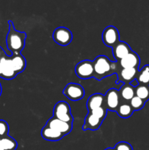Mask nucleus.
Segmentation results:
<instances>
[{"instance_id": "1", "label": "nucleus", "mask_w": 149, "mask_h": 150, "mask_svg": "<svg viewBox=\"0 0 149 150\" xmlns=\"http://www.w3.org/2000/svg\"><path fill=\"white\" fill-rule=\"evenodd\" d=\"M9 31L7 33L6 42L7 48L12 54L18 53L20 54L25 47L26 34V32H19L14 27L13 21H9Z\"/></svg>"}, {"instance_id": "2", "label": "nucleus", "mask_w": 149, "mask_h": 150, "mask_svg": "<svg viewBox=\"0 0 149 150\" xmlns=\"http://www.w3.org/2000/svg\"><path fill=\"white\" fill-rule=\"evenodd\" d=\"M94 69V78L98 81H101L104 78L109 76L116 72V64L118 62L110 61L105 55L96 57L93 61Z\"/></svg>"}, {"instance_id": "3", "label": "nucleus", "mask_w": 149, "mask_h": 150, "mask_svg": "<svg viewBox=\"0 0 149 150\" xmlns=\"http://www.w3.org/2000/svg\"><path fill=\"white\" fill-rule=\"evenodd\" d=\"M53 117L65 122L73 123V117L71 114L70 105L65 101H59L53 108Z\"/></svg>"}, {"instance_id": "4", "label": "nucleus", "mask_w": 149, "mask_h": 150, "mask_svg": "<svg viewBox=\"0 0 149 150\" xmlns=\"http://www.w3.org/2000/svg\"><path fill=\"white\" fill-rule=\"evenodd\" d=\"M121 103L119 92L114 88L108 89L104 95L103 106L107 110L111 111H116L117 108Z\"/></svg>"}, {"instance_id": "5", "label": "nucleus", "mask_w": 149, "mask_h": 150, "mask_svg": "<svg viewBox=\"0 0 149 150\" xmlns=\"http://www.w3.org/2000/svg\"><path fill=\"white\" fill-rule=\"evenodd\" d=\"M75 73L81 79L94 78V69L93 61L86 59L77 63L75 66Z\"/></svg>"}, {"instance_id": "6", "label": "nucleus", "mask_w": 149, "mask_h": 150, "mask_svg": "<svg viewBox=\"0 0 149 150\" xmlns=\"http://www.w3.org/2000/svg\"><path fill=\"white\" fill-rule=\"evenodd\" d=\"M63 94L70 100L77 101L84 97L85 90L79 83H69L64 87Z\"/></svg>"}, {"instance_id": "7", "label": "nucleus", "mask_w": 149, "mask_h": 150, "mask_svg": "<svg viewBox=\"0 0 149 150\" xmlns=\"http://www.w3.org/2000/svg\"><path fill=\"white\" fill-rule=\"evenodd\" d=\"M102 40L106 46L112 48L120 41L119 32L114 26H108L104 29L102 34Z\"/></svg>"}, {"instance_id": "8", "label": "nucleus", "mask_w": 149, "mask_h": 150, "mask_svg": "<svg viewBox=\"0 0 149 150\" xmlns=\"http://www.w3.org/2000/svg\"><path fill=\"white\" fill-rule=\"evenodd\" d=\"M53 38L55 42L62 46L69 45L72 40V33L64 26H59L54 30Z\"/></svg>"}, {"instance_id": "9", "label": "nucleus", "mask_w": 149, "mask_h": 150, "mask_svg": "<svg viewBox=\"0 0 149 150\" xmlns=\"http://www.w3.org/2000/svg\"><path fill=\"white\" fill-rule=\"evenodd\" d=\"M17 76L10 62V56L7 54L0 59V78L5 80H11Z\"/></svg>"}, {"instance_id": "10", "label": "nucleus", "mask_w": 149, "mask_h": 150, "mask_svg": "<svg viewBox=\"0 0 149 150\" xmlns=\"http://www.w3.org/2000/svg\"><path fill=\"white\" fill-rule=\"evenodd\" d=\"M46 125L54 129V130H57V131L60 132L64 136L69 134L72 131V124L63 122L53 117H51V118H50L48 120Z\"/></svg>"}, {"instance_id": "11", "label": "nucleus", "mask_w": 149, "mask_h": 150, "mask_svg": "<svg viewBox=\"0 0 149 150\" xmlns=\"http://www.w3.org/2000/svg\"><path fill=\"white\" fill-rule=\"evenodd\" d=\"M118 63L122 69L138 68L140 64V59L137 53L131 51L128 55L120 60Z\"/></svg>"}, {"instance_id": "12", "label": "nucleus", "mask_w": 149, "mask_h": 150, "mask_svg": "<svg viewBox=\"0 0 149 150\" xmlns=\"http://www.w3.org/2000/svg\"><path fill=\"white\" fill-rule=\"evenodd\" d=\"M138 72V68L121 69L118 72V79L116 83L123 82L125 84H129L133 80L136 79Z\"/></svg>"}, {"instance_id": "13", "label": "nucleus", "mask_w": 149, "mask_h": 150, "mask_svg": "<svg viewBox=\"0 0 149 150\" xmlns=\"http://www.w3.org/2000/svg\"><path fill=\"white\" fill-rule=\"evenodd\" d=\"M112 49L113 57L117 61V62H119L120 60L124 58L126 56L128 55L132 51L129 44L121 40L115 46L112 47Z\"/></svg>"}, {"instance_id": "14", "label": "nucleus", "mask_w": 149, "mask_h": 150, "mask_svg": "<svg viewBox=\"0 0 149 150\" xmlns=\"http://www.w3.org/2000/svg\"><path fill=\"white\" fill-rule=\"evenodd\" d=\"M10 59L13 70H15L16 74H19L25 70L26 67V61L21 53H13L10 56Z\"/></svg>"}, {"instance_id": "15", "label": "nucleus", "mask_w": 149, "mask_h": 150, "mask_svg": "<svg viewBox=\"0 0 149 150\" xmlns=\"http://www.w3.org/2000/svg\"><path fill=\"white\" fill-rule=\"evenodd\" d=\"M103 120L98 118L91 112L88 113L84 120V124L83 126V130H96L100 127Z\"/></svg>"}, {"instance_id": "16", "label": "nucleus", "mask_w": 149, "mask_h": 150, "mask_svg": "<svg viewBox=\"0 0 149 150\" xmlns=\"http://www.w3.org/2000/svg\"><path fill=\"white\" fill-rule=\"evenodd\" d=\"M41 136L45 140L49 142H58L64 136L62 133L48 127L46 125L42 127L41 130Z\"/></svg>"}, {"instance_id": "17", "label": "nucleus", "mask_w": 149, "mask_h": 150, "mask_svg": "<svg viewBox=\"0 0 149 150\" xmlns=\"http://www.w3.org/2000/svg\"><path fill=\"white\" fill-rule=\"evenodd\" d=\"M104 103V95L101 93H95L91 95L87 100L88 111H91L96 108L102 107Z\"/></svg>"}, {"instance_id": "18", "label": "nucleus", "mask_w": 149, "mask_h": 150, "mask_svg": "<svg viewBox=\"0 0 149 150\" xmlns=\"http://www.w3.org/2000/svg\"><path fill=\"white\" fill-rule=\"evenodd\" d=\"M118 92H119L121 100H122V101H124H124L125 102L130 101L135 96V89H134V87H133L130 84H125L124 83L121 86V89L118 90Z\"/></svg>"}, {"instance_id": "19", "label": "nucleus", "mask_w": 149, "mask_h": 150, "mask_svg": "<svg viewBox=\"0 0 149 150\" xmlns=\"http://www.w3.org/2000/svg\"><path fill=\"white\" fill-rule=\"evenodd\" d=\"M134 111L131 108L130 104H129L128 103H124V101H122V102L121 101V103H120L119 106L118 107L115 112L118 114V115L121 118L127 119L129 118L132 115Z\"/></svg>"}, {"instance_id": "20", "label": "nucleus", "mask_w": 149, "mask_h": 150, "mask_svg": "<svg viewBox=\"0 0 149 150\" xmlns=\"http://www.w3.org/2000/svg\"><path fill=\"white\" fill-rule=\"evenodd\" d=\"M137 81L139 84L149 86V64H146L137 73Z\"/></svg>"}, {"instance_id": "21", "label": "nucleus", "mask_w": 149, "mask_h": 150, "mask_svg": "<svg viewBox=\"0 0 149 150\" xmlns=\"http://www.w3.org/2000/svg\"><path fill=\"white\" fill-rule=\"evenodd\" d=\"M135 89V96L138 97L143 101L149 100V86L147 85L139 84Z\"/></svg>"}, {"instance_id": "22", "label": "nucleus", "mask_w": 149, "mask_h": 150, "mask_svg": "<svg viewBox=\"0 0 149 150\" xmlns=\"http://www.w3.org/2000/svg\"><path fill=\"white\" fill-rule=\"evenodd\" d=\"M1 141L4 150H15L17 149V142L11 136H7L4 138H1Z\"/></svg>"}, {"instance_id": "23", "label": "nucleus", "mask_w": 149, "mask_h": 150, "mask_svg": "<svg viewBox=\"0 0 149 150\" xmlns=\"http://www.w3.org/2000/svg\"><path fill=\"white\" fill-rule=\"evenodd\" d=\"M145 102L139 98L138 97L134 96L131 100L129 101V104L133 108L134 111H139L144 107Z\"/></svg>"}, {"instance_id": "24", "label": "nucleus", "mask_w": 149, "mask_h": 150, "mask_svg": "<svg viewBox=\"0 0 149 150\" xmlns=\"http://www.w3.org/2000/svg\"><path fill=\"white\" fill-rule=\"evenodd\" d=\"M107 111L108 110L102 105V107H99V108H96L94 110H92V111H89V112H91L92 114H93L96 117L101 119V120H102L104 121V120H105L107 116V112H108Z\"/></svg>"}, {"instance_id": "25", "label": "nucleus", "mask_w": 149, "mask_h": 150, "mask_svg": "<svg viewBox=\"0 0 149 150\" xmlns=\"http://www.w3.org/2000/svg\"><path fill=\"white\" fill-rule=\"evenodd\" d=\"M9 125L4 120H0V139L8 136Z\"/></svg>"}, {"instance_id": "26", "label": "nucleus", "mask_w": 149, "mask_h": 150, "mask_svg": "<svg viewBox=\"0 0 149 150\" xmlns=\"http://www.w3.org/2000/svg\"><path fill=\"white\" fill-rule=\"evenodd\" d=\"M115 150H133L132 146L130 144L126 142H120L114 146Z\"/></svg>"}, {"instance_id": "27", "label": "nucleus", "mask_w": 149, "mask_h": 150, "mask_svg": "<svg viewBox=\"0 0 149 150\" xmlns=\"http://www.w3.org/2000/svg\"><path fill=\"white\" fill-rule=\"evenodd\" d=\"M130 85H131V86H132L133 87H137V86H138L139 85V83H138V81H137V79H134V80H133L131 82V83H129Z\"/></svg>"}, {"instance_id": "28", "label": "nucleus", "mask_w": 149, "mask_h": 150, "mask_svg": "<svg viewBox=\"0 0 149 150\" xmlns=\"http://www.w3.org/2000/svg\"><path fill=\"white\" fill-rule=\"evenodd\" d=\"M5 54H6L5 51L2 49V48H1V47H0V59H1L2 58L4 55H5Z\"/></svg>"}, {"instance_id": "29", "label": "nucleus", "mask_w": 149, "mask_h": 150, "mask_svg": "<svg viewBox=\"0 0 149 150\" xmlns=\"http://www.w3.org/2000/svg\"><path fill=\"white\" fill-rule=\"evenodd\" d=\"M0 150H4V146H3L2 143H1V139H0Z\"/></svg>"}, {"instance_id": "30", "label": "nucleus", "mask_w": 149, "mask_h": 150, "mask_svg": "<svg viewBox=\"0 0 149 150\" xmlns=\"http://www.w3.org/2000/svg\"><path fill=\"white\" fill-rule=\"evenodd\" d=\"M1 92H2V88H1V83H0V96H1Z\"/></svg>"}, {"instance_id": "31", "label": "nucleus", "mask_w": 149, "mask_h": 150, "mask_svg": "<svg viewBox=\"0 0 149 150\" xmlns=\"http://www.w3.org/2000/svg\"><path fill=\"white\" fill-rule=\"evenodd\" d=\"M105 150H115V149H114V148H107V149H105Z\"/></svg>"}]
</instances>
